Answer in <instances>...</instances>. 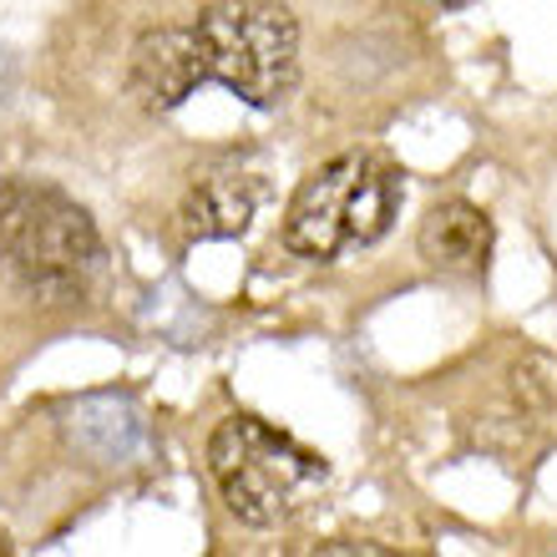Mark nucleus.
Wrapping results in <instances>:
<instances>
[{
  "mask_svg": "<svg viewBox=\"0 0 557 557\" xmlns=\"http://www.w3.org/2000/svg\"><path fill=\"white\" fill-rule=\"evenodd\" d=\"M436 5H467V0H436Z\"/></svg>",
  "mask_w": 557,
  "mask_h": 557,
  "instance_id": "nucleus-11",
  "label": "nucleus"
},
{
  "mask_svg": "<svg viewBox=\"0 0 557 557\" xmlns=\"http://www.w3.org/2000/svg\"><path fill=\"white\" fill-rule=\"evenodd\" d=\"M400 168L385 152H339L299 177L284 208V249L309 264H335L339 253L381 244L400 219Z\"/></svg>",
  "mask_w": 557,
  "mask_h": 557,
  "instance_id": "nucleus-3",
  "label": "nucleus"
},
{
  "mask_svg": "<svg viewBox=\"0 0 557 557\" xmlns=\"http://www.w3.org/2000/svg\"><path fill=\"white\" fill-rule=\"evenodd\" d=\"M61 436L91 467H127L147 451V421L133 396H82L61 416Z\"/></svg>",
  "mask_w": 557,
  "mask_h": 557,
  "instance_id": "nucleus-6",
  "label": "nucleus"
},
{
  "mask_svg": "<svg viewBox=\"0 0 557 557\" xmlns=\"http://www.w3.org/2000/svg\"><path fill=\"white\" fill-rule=\"evenodd\" d=\"M11 87H15V61L5 57V51H0V102L11 97Z\"/></svg>",
  "mask_w": 557,
  "mask_h": 557,
  "instance_id": "nucleus-9",
  "label": "nucleus"
},
{
  "mask_svg": "<svg viewBox=\"0 0 557 557\" xmlns=\"http://www.w3.org/2000/svg\"><path fill=\"white\" fill-rule=\"evenodd\" d=\"M512 396L528 411H553L557 406V355L547 350H528L512 366Z\"/></svg>",
  "mask_w": 557,
  "mask_h": 557,
  "instance_id": "nucleus-8",
  "label": "nucleus"
},
{
  "mask_svg": "<svg viewBox=\"0 0 557 557\" xmlns=\"http://www.w3.org/2000/svg\"><path fill=\"white\" fill-rule=\"evenodd\" d=\"M102 234L72 193L41 177L0 183V278L11 289L61 305L102 274Z\"/></svg>",
  "mask_w": 557,
  "mask_h": 557,
  "instance_id": "nucleus-2",
  "label": "nucleus"
},
{
  "mask_svg": "<svg viewBox=\"0 0 557 557\" xmlns=\"http://www.w3.org/2000/svg\"><path fill=\"white\" fill-rule=\"evenodd\" d=\"M198 87H223L244 107H278L299 87V26L278 0H213L183 26L133 41L127 91L147 112H177Z\"/></svg>",
  "mask_w": 557,
  "mask_h": 557,
  "instance_id": "nucleus-1",
  "label": "nucleus"
},
{
  "mask_svg": "<svg viewBox=\"0 0 557 557\" xmlns=\"http://www.w3.org/2000/svg\"><path fill=\"white\" fill-rule=\"evenodd\" d=\"M259 203H264L259 173L238 168V162H219V168H208L203 177H193L177 219H183V234L203 238V244L208 238H244L253 213H259Z\"/></svg>",
  "mask_w": 557,
  "mask_h": 557,
  "instance_id": "nucleus-7",
  "label": "nucleus"
},
{
  "mask_svg": "<svg viewBox=\"0 0 557 557\" xmlns=\"http://www.w3.org/2000/svg\"><path fill=\"white\" fill-rule=\"evenodd\" d=\"M324 553H366V557H381L385 547H375V543H330Z\"/></svg>",
  "mask_w": 557,
  "mask_h": 557,
  "instance_id": "nucleus-10",
  "label": "nucleus"
},
{
  "mask_svg": "<svg viewBox=\"0 0 557 557\" xmlns=\"http://www.w3.org/2000/svg\"><path fill=\"white\" fill-rule=\"evenodd\" d=\"M208 471L223 507L244 528H278L324 492L330 467L320 451L259 416H228L208 436Z\"/></svg>",
  "mask_w": 557,
  "mask_h": 557,
  "instance_id": "nucleus-4",
  "label": "nucleus"
},
{
  "mask_svg": "<svg viewBox=\"0 0 557 557\" xmlns=\"http://www.w3.org/2000/svg\"><path fill=\"white\" fill-rule=\"evenodd\" d=\"M416 249L446 278H482L492 269V249H497V223L486 219V208L467 203V198H441L436 208H425L421 228H416Z\"/></svg>",
  "mask_w": 557,
  "mask_h": 557,
  "instance_id": "nucleus-5",
  "label": "nucleus"
}]
</instances>
